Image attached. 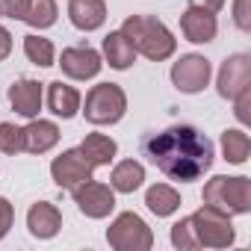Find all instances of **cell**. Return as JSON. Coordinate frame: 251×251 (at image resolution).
I'll return each instance as SVG.
<instances>
[{"mask_svg": "<svg viewBox=\"0 0 251 251\" xmlns=\"http://www.w3.org/2000/svg\"><path fill=\"white\" fill-rule=\"evenodd\" d=\"M142 154L169 180L180 183L201 180L216 160L213 142L192 124H172L163 133H148L142 139Z\"/></svg>", "mask_w": 251, "mask_h": 251, "instance_id": "6da1fadb", "label": "cell"}, {"mask_svg": "<svg viewBox=\"0 0 251 251\" xmlns=\"http://www.w3.org/2000/svg\"><path fill=\"white\" fill-rule=\"evenodd\" d=\"M121 33L127 36V42L133 45L136 53H142L151 62H163L175 53L177 42L169 33V27L163 21H157L154 15H130L121 24Z\"/></svg>", "mask_w": 251, "mask_h": 251, "instance_id": "7a4b0ae2", "label": "cell"}, {"mask_svg": "<svg viewBox=\"0 0 251 251\" xmlns=\"http://www.w3.org/2000/svg\"><path fill=\"white\" fill-rule=\"evenodd\" d=\"M204 204L225 213V216H236V213H248L251 210V180L248 177H213L204 186Z\"/></svg>", "mask_w": 251, "mask_h": 251, "instance_id": "3957f363", "label": "cell"}, {"mask_svg": "<svg viewBox=\"0 0 251 251\" xmlns=\"http://www.w3.org/2000/svg\"><path fill=\"white\" fill-rule=\"evenodd\" d=\"M124 109H127V98H124L121 86H115V83H98L86 95L83 115H86V121L100 124V127H103V124L121 121Z\"/></svg>", "mask_w": 251, "mask_h": 251, "instance_id": "277c9868", "label": "cell"}, {"mask_svg": "<svg viewBox=\"0 0 251 251\" xmlns=\"http://www.w3.org/2000/svg\"><path fill=\"white\" fill-rule=\"evenodd\" d=\"M189 225L195 230V242L198 248L207 245V248H227L233 242V227H230V216L213 210V207H201L189 216Z\"/></svg>", "mask_w": 251, "mask_h": 251, "instance_id": "5b68a950", "label": "cell"}, {"mask_svg": "<svg viewBox=\"0 0 251 251\" xmlns=\"http://www.w3.org/2000/svg\"><path fill=\"white\" fill-rule=\"evenodd\" d=\"M106 239L118 251H145V248L154 245V236H151L148 225L136 213H121L112 222V227L106 230Z\"/></svg>", "mask_w": 251, "mask_h": 251, "instance_id": "8992f818", "label": "cell"}, {"mask_svg": "<svg viewBox=\"0 0 251 251\" xmlns=\"http://www.w3.org/2000/svg\"><path fill=\"white\" fill-rule=\"evenodd\" d=\"M71 195H74V204L80 207V213H86L89 219H103L115 207V189L103 186V183H98L92 177L83 180L80 186H74Z\"/></svg>", "mask_w": 251, "mask_h": 251, "instance_id": "52a82bcc", "label": "cell"}, {"mask_svg": "<svg viewBox=\"0 0 251 251\" xmlns=\"http://www.w3.org/2000/svg\"><path fill=\"white\" fill-rule=\"evenodd\" d=\"M210 74H213L210 59H204V56H198V53H189V56H180V59L175 62V68H172V83H175V89H180V92H186V95H195V92H201V89L210 83Z\"/></svg>", "mask_w": 251, "mask_h": 251, "instance_id": "ba28073f", "label": "cell"}, {"mask_svg": "<svg viewBox=\"0 0 251 251\" xmlns=\"http://www.w3.org/2000/svg\"><path fill=\"white\" fill-rule=\"evenodd\" d=\"M59 65H62V74L71 77V80H92V77H98L103 62H100V53L95 48L77 45V48H65L62 50Z\"/></svg>", "mask_w": 251, "mask_h": 251, "instance_id": "9c48e42d", "label": "cell"}, {"mask_svg": "<svg viewBox=\"0 0 251 251\" xmlns=\"http://www.w3.org/2000/svg\"><path fill=\"white\" fill-rule=\"evenodd\" d=\"M245 89H251V56L233 53L230 59H225V65L219 71V95L233 100Z\"/></svg>", "mask_w": 251, "mask_h": 251, "instance_id": "30bf717a", "label": "cell"}, {"mask_svg": "<svg viewBox=\"0 0 251 251\" xmlns=\"http://www.w3.org/2000/svg\"><path fill=\"white\" fill-rule=\"evenodd\" d=\"M50 175H53L56 186L74 189V186H80L83 180L92 177V166H89V163L83 160V154L74 148V151H62V154L50 163Z\"/></svg>", "mask_w": 251, "mask_h": 251, "instance_id": "8fae6325", "label": "cell"}, {"mask_svg": "<svg viewBox=\"0 0 251 251\" xmlns=\"http://www.w3.org/2000/svg\"><path fill=\"white\" fill-rule=\"evenodd\" d=\"M180 30H183V36H186L189 42L207 45V42L216 39L219 24H216V15H213V12L198 9V6H189V9L180 15Z\"/></svg>", "mask_w": 251, "mask_h": 251, "instance_id": "7c38bea8", "label": "cell"}, {"mask_svg": "<svg viewBox=\"0 0 251 251\" xmlns=\"http://www.w3.org/2000/svg\"><path fill=\"white\" fill-rule=\"evenodd\" d=\"M68 18L77 30L92 33L103 27L106 21V3L103 0H68Z\"/></svg>", "mask_w": 251, "mask_h": 251, "instance_id": "4fadbf2b", "label": "cell"}, {"mask_svg": "<svg viewBox=\"0 0 251 251\" xmlns=\"http://www.w3.org/2000/svg\"><path fill=\"white\" fill-rule=\"evenodd\" d=\"M27 227H30V233H33L36 239H50V236L59 233L62 216H59V210H56L53 204L39 201V204H33L30 213H27Z\"/></svg>", "mask_w": 251, "mask_h": 251, "instance_id": "5bb4252c", "label": "cell"}, {"mask_svg": "<svg viewBox=\"0 0 251 251\" xmlns=\"http://www.w3.org/2000/svg\"><path fill=\"white\" fill-rule=\"evenodd\" d=\"M21 130H24V151L27 154H45L59 142V127L45 118H33Z\"/></svg>", "mask_w": 251, "mask_h": 251, "instance_id": "9a60e30c", "label": "cell"}, {"mask_svg": "<svg viewBox=\"0 0 251 251\" xmlns=\"http://www.w3.org/2000/svg\"><path fill=\"white\" fill-rule=\"evenodd\" d=\"M48 109L59 118H74L80 109V92L62 80L48 83Z\"/></svg>", "mask_w": 251, "mask_h": 251, "instance_id": "2e32d148", "label": "cell"}, {"mask_svg": "<svg viewBox=\"0 0 251 251\" xmlns=\"http://www.w3.org/2000/svg\"><path fill=\"white\" fill-rule=\"evenodd\" d=\"M9 100H12L15 112H21L24 118H36L39 106H42V83H36V80H18V83H12Z\"/></svg>", "mask_w": 251, "mask_h": 251, "instance_id": "e0dca14e", "label": "cell"}, {"mask_svg": "<svg viewBox=\"0 0 251 251\" xmlns=\"http://www.w3.org/2000/svg\"><path fill=\"white\" fill-rule=\"evenodd\" d=\"M77 151L83 154V160H86L92 169H98V166H109V160L115 157L118 145H115L109 136H103V133H89V136L80 142Z\"/></svg>", "mask_w": 251, "mask_h": 251, "instance_id": "ac0fdd59", "label": "cell"}, {"mask_svg": "<svg viewBox=\"0 0 251 251\" xmlns=\"http://www.w3.org/2000/svg\"><path fill=\"white\" fill-rule=\"evenodd\" d=\"M103 56H106L109 68L124 71V68H130V65H133L136 50H133V45L127 42V36H124L121 30H115V33H109V36L103 39Z\"/></svg>", "mask_w": 251, "mask_h": 251, "instance_id": "d6986e66", "label": "cell"}, {"mask_svg": "<svg viewBox=\"0 0 251 251\" xmlns=\"http://www.w3.org/2000/svg\"><path fill=\"white\" fill-rule=\"evenodd\" d=\"M142 180H145V169H142V163H136V160H124V163H118L115 169H112V177H109V186L115 189V192H136L139 186H142Z\"/></svg>", "mask_w": 251, "mask_h": 251, "instance_id": "ffe728a7", "label": "cell"}, {"mask_svg": "<svg viewBox=\"0 0 251 251\" xmlns=\"http://www.w3.org/2000/svg\"><path fill=\"white\" fill-rule=\"evenodd\" d=\"M145 204H148V210H151L154 216H172V213L180 207V195H177L172 186L157 183V186H151V189L145 192Z\"/></svg>", "mask_w": 251, "mask_h": 251, "instance_id": "44dd1931", "label": "cell"}, {"mask_svg": "<svg viewBox=\"0 0 251 251\" xmlns=\"http://www.w3.org/2000/svg\"><path fill=\"white\" fill-rule=\"evenodd\" d=\"M222 151H225V160L233 163V166H242L251 154V139L248 133L242 130H225L222 133Z\"/></svg>", "mask_w": 251, "mask_h": 251, "instance_id": "7402d4cb", "label": "cell"}, {"mask_svg": "<svg viewBox=\"0 0 251 251\" xmlns=\"http://www.w3.org/2000/svg\"><path fill=\"white\" fill-rule=\"evenodd\" d=\"M56 3L53 0H30V9L24 15V24L30 27H39V30H48L56 24Z\"/></svg>", "mask_w": 251, "mask_h": 251, "instance_id": "603a6c76", "label": "cell"}, {"mask_svg": "<svg viewBox=\"0 0 251 251\" xmlns=\"http://www.w3.org/2000/svg\"><path fill=\"white\" fill-rule=\"evenodd\" d=\"M24 53L33 65L39 68H50L53 65V45L50 39H42V36H24Z\"/></svg>", "mask_w": 251, "mask_h": 251, "instance_id": "cb8c5ba5", "label": "cell"}, {"mask_svg": "<svg viewBox=\"0 0 251 251\" xmlns=\"http://www.w3.org/2000/svg\"><path fill=\"white\" fill-rule=\"evenodd\" d=\"M0 151L3 154H21L24 151V130L9 121H0Z\"/></svg>", "mask_w": 251, "mask_h": 251, "instance_id": "d4e9b609", "label": "cell"}, {"mask_svg": "<svg viewBox=\"0 0 251 251\" xmlns=\"http://www.w3.org/2000/svg\"><path fill=\"white\" fill-rule=\"evenodd\" d=\"M172 242H175L177 248H198V242H195V230H192V225H189V216L180 219V222L172 227Z\"/></svg>", "mask_w": 251, "mask_h": 251, "instance_id": "484cf974", "label": "cell"}, {"mask_svg": "<svg viewBox=\"0 0 251 251\" xmlns=\"http://www.w3.org/2000/svg\"><path fill=\"white\" fill-rule=\"evenodd\" d=\"M27 9H30V0H0V15H6V18L24 21Z\"/></svg>", "mask_w": 251, "mask_h": 251, "instance_id": "4316f807", "label": "cell"}, {"mask_svg": "<svg viewBox=\"0 0 251 251\" xmlns=\"http://www.w3.org/2000/svg\"><path fill=\"white\" fill-rule=\"evenodd\" d=\"M233 21L242 33L251 30V0H236L233 3Z\"/></svg>", "mask_w": 251, "mask_h": 251, "instance_id": "83f0119b", "label": "cell"}, {"mask_svg": "<svg viewBox=\"0 0 251 251\" xmlns=\"http://www.w3.org/2000/svg\"><path fill=\"white\" fill-rule=\"evenodd\" d=\"M12 219H15V210L6 198H0V239L6 236V230L12 227Z\"/></svg>", "mask_w": 251, "mask_h": 251, "instance_id": "f1b7e54d", "label": "cell"}, {"mask_svg": "<svg viewBox=\"0 0 251 251\" xmlns=\"http://www.w3.org/2000/svg\"><path fill=\"white\" fill-rule=\"evenodd\" d=\"M248 98H251V89H245V92H239L236 98H233V103H236V118L245 124L248 121Z\"/></svg>", "mask_w": 251, "mask_h": 251, "instance_id": "f546056e", "label": "cell"}, {"mask_svg": "<svg viewBox=\"0 0 251 251\" xmlns=\"http://www.w3.org/2000/svg\"><path fill=\"white\" fill-rule=\"evenodd\" d=\"M189 6H198V9H207V12H219L225 6V0H189Z\"/></svg>", "mask_w": 251, "mask_h": 251, "instance_id": "4dcf8cb0", "label": "cell"}, {"mask_svg": "<svg viewBox=\"0 0 251 251\" xmlns=\"http://www.w3.org/2000/svg\"><path fill=\"white\" fill-rule=\"evenodd\" d=\"M9 50H12V36H9L6 27H0V62L9 56Z\"/></svg>", "mask_w": 251, "mask_h": 251, "instance_id": "1f68e13d", "label": "cell"}]
</instances>
